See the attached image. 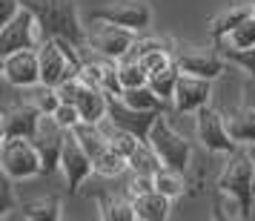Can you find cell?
Listing matches in <instances>:
<instances>
[{
	"label": "cell",
	"instance_id": "2e32d148",
	"mask_svg": "<svg viewBox=\"0 0 255 221\" xmlns=\"http://www.w3.org/2000/svg\"><path fill=\"white\" fill-rule=\"evenodd\" d=\"M40 115L43 112L37 109V104H20L9 109L0 124V138H35Z\"/></svg>",
	"mask_w": 255,
	"mask_h": 221
},
{
	"label": "cell",
	"instance_id": "e575fe53",
	"mask_svg": "<svg viewBox=\"0 0 255 221\" xmlns=\"http://www.w3.org/2000/svg\"><path fill=\"white\" fill-rule=\"evenodd\" d=\"M55 118H58V121H60V124H63L66 129L78 127V124L83 121V118H81V109H78L75 104H60V106H58V112H55Z\"/></svg>",
	"mask_w": 255,
	"mask_h": 221
},
{
	"label": "cell",
	"instance_id": "83f0119b",
	"mask_svg": "<svg viewBox=\"0 0 255 221\" xmlns=\"http://www.w3.org/2000/svg\"><path fill=\"white\" fill-rule=\"evenodd\" d=\"M101 216L109 219V221H135L138 219L135 204H132V201H124V198H115V201L101 198Z\"/></svg>",
	"mask_w": 255,
	"mask_h": 221
},
{
	"label": "cell",
	"instance_id": "484cf974",
	"mask_svg": "<svg viewBox=\"0 0 255 221\" xmlns=\"http://www.w3.org/2000/svg\"><path fill=\"white\" fill-rule=\"evenodd\" d=\"M26 219H60V201L58 198H37V201H20Z\"/></svg>",
	"mask_w": 255,
	"mask_h": 221
},
{
	"label": "cell",
	"instance_id": "74e56055",
	"mask_svg": "<svg viewBox=\"0 0 255 221\" xmlns=\"http://www.w3.org/2000/svg\"><path fill=\"white\" fill-rule=\"evenodd\" d=\"M244 104L255 109V75H250V78L244 81Z\"/></svg>",
	"mask_w": 255,
	"mask_h": 221
},
{
	"label": "cell",
	"instance_id": "277c9868",
	"mask_svg": "<svg viewBox=\"0 0 255 221\" xmlns=\"http://www.w3.org/2000/svg\"><path fill=\"white\" fill-rule=\"evenodd\" d=\"M149 144L155 147V152L161 155V161L166 167H172V170H181L184 173L186 167H189V158H192V147H189V141L178 132V129L166 121V115H158L155 121V127L149 132Z\"/></svg>",
	"mask_w": 255,
	"mask_h": 221
},
{
	"label": "cell",
	"instance_id": "ac0fdd59",
	"mask_svg": "<svg viewBox=\"0 0 255 221\" xmlns=\"http://www.w3.org/2000/svg\"><path fill=\"white\" fill-rule=\"evenodd\" d=\"M132 204L140 221H166L172 210V198L163 196L161 190H146V193L132 196Z\"/></svg>",
	"mask_w": 255,
	"mask_h": 221
},
{
	"label": "cell",
	"instance_id": "7a4b0ae2",
	"mask_svg": "<svg viewBox=\"0 0 255 221\" xmlns=\"http://www.w3.org/2000/svg\"><path fill=\"white\" fill-rule=\"evenodd\" d=\"M253 155H250V147L247 150L230 152V161L224 164V170L218 175V190L227 193V196H235L244 207V219H253L255 216V190H253Z\"/></svg>",
	"mask_w": 255,
	"mask_h": 221
},
{
	"label": "cell",
	"instance_id": "8d00e7d4",
	"mask_svg": "<svg viewBox=\"0 0 255 221\" xmlns=\"http://www.w3.org/2000/svg\"><path fill=\"white\" fill-rule=\"evenodd\" d=\"M20 9H23V0H3V9H0V26L9 23Z\"/></svg>",
	"mask_w": 255,
	"mask_h": 221
},
{
	"label": "cell",
	"instance_id": "603a6c76",
	"mask_svg": "<svg viewBox=\"0 0 255 221\" xmlns=\"http://www.w3.org/2000/svg\"><path fill=\"white\" fill-rule=\"evenodd\" d=\"M152 181H155V190H161L163 196H169V198L184 196V190H186L184 173H181V170H172V167H166V164L152 175Z\"/></svg>",
	"mask_w": 255,
	"mask_h": 221
},
{
	"label": "cell",
	"instance_id": "8fae6325",
	"mask_svg": "<svg viewBox=\"0 0 255 221\" xmlns=\"http://www.w3.org/2000/svg\"><path fill=\"white\" fill-rule=\"evenodd\" d=\"M60 170L66 175V184H69V193H78L81 184L95 173V161L92 155L83 150V144L78 141L75 132H66V144H63V152H60Z\"/></svg>",
	"mask_w": 255,
	"mask_h": 221
},
{
	"label": "cell",
	"instance_id": "4dcf8cb0",
	"mask_svg": "<svg viewBox=\"0 0 255 221\" xmlns=\"http://www.w3.org/2000/svg\"><path fill=\"white\" fill-rule=\"evenodd\" d=\"M224 58L235 63V66H241L247 75H255V46H247V49H235V46H224Z\"/></svg>",
	"mask_w": 255,
	"mask_h": 221
},
{
	"label": "cell",
	"instance_id": "d6a6232c",
	"mask_svg": "<svg viewBox=\"0 0 255 221\" xmlns=\"http://www.w3.org/2000/svg\"><path fill=\"white\" fill-rule=\"evenodd\" d=\"M169 52H172V49H155V52H146V55H143V58H138V60H140V66L152 75V72L166 69L169 63H175Z\"/></svg>",
	"mask_w": 255,
	"mask_h": 221
},
{
	"label": "cell",
	"instance_id": "9c48e42d",
	"mask_svg": "<svg viewBox=\"0 0 255 221\" xmlns=\"http://www.w3.org/2000/svg\"><path fill=\"white\" fill-rule=\"evenodd\" d=\"M66 132L69 129L55 115H49V112L40 115V124H37V132L32 141H35L37 152L43 158V175H52L60 167V152H63V144H66Z\"/></svg>",
	"mask_w": 255,
	"mask_h": 221
},
{
	"label": "cell",
	"instance_id": "5b68a950",
	"mask_svg": "<svg viewBox=\"0 0 255 221\" xmlns=\"http://www.w3.org/2000/svg\"><path fill=\"white\" fill-rule=\"evenodd\" d=\"M92 20L95 23H115V26H127L132 32H143L152 23V6L146 0H115L109 6L92 9Z\"/></svg>",
	"mask_w": 255,
	"mask_h": 221
},
{
	"label": "cell",
	"instance_id": "1f68e13d",
	"mask_svg": "<svg viewBox=\"0 0 255 221\" xmlns=\"http://www.w3.org/2000/svg\"><path fill=\"white\" fill-rule=\"evenodd\" d=\"M35 104H37L40 112L55 115V112H58V106L63 104V101H60L58 86H46V83H40V89H37V95H35Z\"/></svg>",
	"mask_w": 255,
	"mask_h": 221
},
{
	"label": "cell",
	"instance_id": "d6986e66",
	"mask_svg": "<svg viewBox=\"0 0 255 221\" xmlns=\"http://www.w3.org/2000/svg\"><path fill=\"white\" fill-rule=\"evenodd\" d=\"M247 17H253V3H238V6H230V9H224V12L212 20L209 32H212L215 40H227V35H230L235 26H241Z\"/></svg>",
	"mask_w": 255,
	"mask_h": 221
},
{
	"label": "cell",
	"instance_id": "52a82bcc",
	"mask_svg": "<svg viewBox=\"0 0 255 221\" xmlns=\"http://www.w3.org/2000/svg\"><path fill=\"white\" fill-rule=\"evenodd\" d=\"M195 132H198V141L204 144V150L209 152H235L238 150V141L230 135V127H227V118L221 115L218 109L212 106H204L195 112Z\"/></svg>",
	"mask_w": 255,
	"mask_h": 221
},
{
	"label": "cell",
	"instance_id": "d590c367",
	"mask_svg": "<svg viewBox=\"0 0 255 221\" xmlns=\"http://www.w3.org/2000/svg\"><path fill=\"white\" fill-rule=\"evenodd\" d=\"M14 178H9V175H3V201H0V219H6L9 213H12L14 207Z\"/></svg>",
	"mask_w": 255,
	"mask_h": 221
},
{
	"label": "cell",
	"instance_id": "e0dca14e",
	"mask_svg": "<svg viewBox=\"0 0 255 221\" xmlns=\"http://www.w3.org/2000/svg\"><path fill=\"white\" fill-rule=\"evenodd\" d=\"M83 81V78H81ZM75 106L81 109V118L89 121V124H101L104 118H109V92L104 86H92V83H83L81 86V95Z\"/></svg>",
	"mask_w": 255,
	"mask_h": 221
},
{
	"label": "cell",
	"instance_id": "3957f363",
	"mask_svg": "<svg viewBox=\"0 0 255 221\" xmlns=\"http://www.w3.org/2000/svg\"><path fill=\"white\" fill-rule=\"evenodd\" d=\"M0 167H3V175H9L14 181L43 175V158H40L32 138H3Z\"/></svg>",
	"mask_w": 255,
	"mask_h": 221
},
{
	"label": "cell",
	"instance_id": "8992f818",
	"mask_svg": "<svg viewBox=\"0 0 255 221\" xmlns=\"http://www.w3.org/2000/svg\"><path fill=\"white\" fill-rule=\"evenodd\" d=\"M37 43H43V35H40L37 17L26 6L0 29V55H12V52H20V49H35Z\"/></svg>",
	"mask_w": 255,
	"mask_h": 221
},
{
	"label": "cell",
	"instance_id": "f1b7e54d",
	"mask_svg": "<svg viewBox=\"0 0 255 221\" xmlns=\"http://www.w3.org/2000/svg\"><path fill=\"white\" fill-rule=\"evenodd\" d=\"M138 144H140V138H138V135H132L129 129L115 127L112 132H109V150H115L118 155H124V158H129V155L135 152Z\"/></svg>",
	"mask_w": 255,
	"mask_h": 221
},
{
	"label": "cell",
	"instance_id": "ba28073f",
	"mask_svg": "<svg viewBox=\"0 0 255 221\" xmlns=\"http://www.w3.org/2000/svg\"><path fill=\"white\" fill-rule=\"evenodd\" d=\"M37 55H40V83H46V86H60L66 78L78 75V69H81L69 58V52L63 49L58 37H46L37 49Z\"/></svg>",
	"mask_w": 255,
	"mask_h": 221
},
{
	"label": "cell",
	"instance_id": "4fadbf2b",
	"mask_svg": "<svg viewBox=\"0 0 255 221\" xmlns=\"http://www.w3.org/2000/svg\"><path fill=\"white\" fill-rule=\"evenodd\" d=\"M175 63L181 66V72H189V75H198V78H209L215 81L224 75L227 63L230 60L224 58V52H209V49H201V46H186L178 52Z\"/></svg>",
	"mask_w": 255,
	"mask_h": 221
},
{
	"label": "cell",
	"instance_id": "7402d4cb",
	"mask_svg": "<svg viewBox=\"0 0 255 221\" xmlns=\"http://www.w3.org/2000/svg\"><path fill=\"white\" fill-rule=\"evenodd\" d=\"M178 78H181V66L178 63H169L166 69H158L149 75V86L155 89V95L161 101H172L175 89H178Z\"/></svg>",
	"mask_w": 255,
	"mask_h": 221
},
{
	"label": "cell",
	"instance_id": "d4e9b609",
	"mask_svg": "<svg viewBox=\"0 0 255 221\" xmlns=\"http://www.w3.org/2000/svg\"><path fill=\"white\" fill-rule=\"evenodd\" d=\"M118 78H121V86L124 89H132V86H143L149 83V72L140 66V60H118Z\"/></svg>",
	"mask_w": 255,
	"mask_h": 221
},
{
	"label": "cell",
	"instance_id": "4316f807",
	"mask_svg": "<svg viewBox=\"0 0 255 221\" xmlns=\"http://www.w3.org/2000/svg\"><path fill=\"white\" fill-rule=\"evenodd\" d=\"M124 170H129V158L118 155L115 150H106L104 155L95 158V173L104 175V178H118Z\"/></svg>",
	"mask_w": 255,
	"mask_h": 221
},
{
	"label": "cell",
	"instance_id": "ab89813d",
	"mask_svg": "<svg viewBox=\"0 0 255 221\" xmlns=\"http://www.w3.org/2000/svg\"><path fill=\"white\" fill-rule=\"evenodd\" d=\"M253 17H255V3H253Z\"/></svg>",
	"mask_w": 255,
	"mask_h": 221
},
{
	"label": "cell",
	"instance_id": "5bb4252c",
	"mask_svg": "<svg viewBox=\"0 0 255 221\" xmlns=\"http://www.w3.org/2000/svg\"><path fill=\"white\" fill-rule=\"evenodd\" d=\"M135 35H138V32H132V29H127V26L101 23L92 35H89V46H95L104 58L124 60L127 52L132 49V43H135Z\"/></svg>",
	"mask_w": 255,
	"mask_h": 221
},
{
	"label": "cell",
	"instance_id": "44dd1931",
	"mask_svg": "<svg viewBox=\"0 0 255 221\" xmlns=\"http://www.w3.org/2000/svg\"><path fill=\"white\" fill-rule=\"evenodd\" d=\"M161 167H163L161 155L155 152V147H152L149 141H140L138 147H135V152L129 155V170L135 175H155Z\"/></svg>",
	"mask_w": 255,
	"mask_h": 221
},
{
	"label": "cell",
	"instance_id": "cb8c5ba5",
	"mask_svg": "<svg viewBox=\"0 0 255 221\" xmlns=\"http://www.w3.org/2000/svg\"><path fill=\"white\" fill-rule=\"evenodd\" d=\"M124 104L135 106V109H161V98L155 95V89H152L149 83H143V86H132V89H124V92L118 95Z\"/></svg>",
	"mask_w": 255,
	"mask_h": 221
},
{
	"label": "cell",
	"instance_id": "ffe728a7",
	"mask_svg": "<svg viewBox=\"0 0 255 221\" xmlns=\"http://www.w3.org/2000/svg\"><path fill=\"white\" fill-rule=\"evenodd\" d=\"M227 127H230V135L241 147H250L255 144V109L244 104L241 109H235L230 118H227Z\"/></svg>",
	"mask_w": 255,
	"mask_h": 221
},
{
	"label": "cell",
	"instance_id": "7c38bea8",
	"mask_svg": "<svg viewBox=\"0 0 255 221\" xmlns=\"http://www.w3.org/2000/svg\"><path fill=\"white\" fill-rule=\"evenodd\" d=\"M0 69H3L6 83H12L17 89L40 86V55L35 49H20V52H12V55H3Z\"/></svg>",
	"mask_w": 255,
	"mask_h": 221
},
{
	"label": "cell",
	"instance_id": "f546056e",
	"mask_svg": "<svg viewBox=\"0 0 255 221\" xmlns=\"http://www.w3.org/2000/svg\"><path fill=\"white\" fill-rule=\"evenodd\" d=\"M227 46H235V49L255 46V17H247L241 26L232 29L230 35H227Z\"/></svg>",
	"mask_w": 255,
	"mask_h": 221
},
{
	"label": "cell",
	"instance_id": "6da1fadb",
	"mask_svg": "<svg viewBox=\"0 0 255 221\" xmlns=\"http://www.w3.org/2000/svg\"><path fill=\"white\" fill-rule=\"evenodd\" d=\"M23 6L37 17L43 40L63 37V40H72L75 46L89 43V37L81 26V17H78L75 0H23Z\"/></svg>",
	"mask_w": 255,
	"mask_h": 221
},
{
	"label": "cell",
	"instance_id": "9a60e30c",
	"mask_svg": "<svg viewBox=\"0 0 255 221\" xmlns=\"http://www.w3.org/2000/svg\"><path fill=\"white\" fill-rule=\"evenodd\" d=\"M209 98H212V81L209 78H198V75L181 72L178 89H175V98H172L178 112H198V109L209 106Z\"/></svg>",
	"mask_w": 255,
	"mask_h": 221
},
{
	"label": "cell",
	"instance_id": "30bf717a",
	"mask_svg": "<svg viewBox=\"0 0 255 221\" xmlns=\"http://www.w3.org/2000/svg\"><path fill=\"white\" fill-rule=\"evenodd\" d=\"M158 115H161V109H135V106L124 104L118 95H109V121H112V127L129 129L140 141H149V132L155 127Z\"/></svg>",
	"mask_w": 255,
	"mask_h": 221
},
{
	"label": "cell",
	"instance_id": "836d02e7",
	"mask_svg": "<svg viewBox=\"0 0 255 221\" xmlns=\"http://www.w3.org/2000/svg\"><path fill=\"white\" fill-rule=\"evenodd\" d=\"M81 86H83L81 75H72V78H66V81L58 86L60 101H63V104H75V101H78V95H81Z\"/></svg>",
	"mask_w": 255,
	"mask_h": 221
},
{
	"label": "cell",
	"instance_id": "f35d334b",
	"mask_svg": "<svg viewBox=\"0 0 255 221\" xmlns=\"http://www.w3.org/2000/svg\"><path fill=\"white\" fill-rule=\"evenodd\" d=\"M250 155H253V173H255V144H250ZM253 190H255V178H253Z\"/></svg>",
	"mask_w": 255,
	"mask_h": 221
}]
</instances>
